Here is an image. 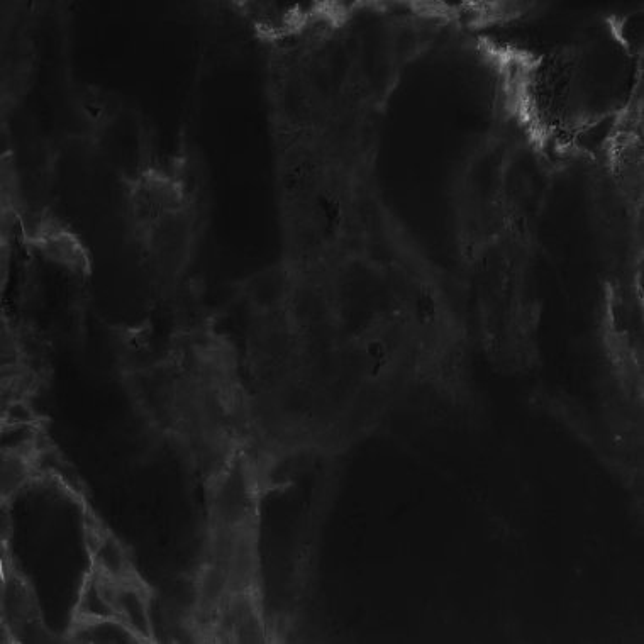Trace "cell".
<instances>
[{
  "instance_id": "1",
  "label": "cell",
  "mask_w": 644,
  "mask_h": 644,
  "mask_svg": "<svg viewBox=\"0 0 644 644\" xmlns=\"http://www.w3.org/2000/svg\"><path fill=\"white\" fill-rule=\"evenodd\" d=\"M636 58L611 24L556 46L531 68L526 107L541 133L573 138L616 116L634 89Z\"/></svg>"
},
{
  "instance_id": "2",
  "label": "cell",
  "mask_w": 644,
  "mask_h": 644,
  "mask_svg": "<svg viewBox=\"0 0 644 644\" xmlns=\"http://www.w3.org/2000/svg\"><path fill=\"white\" fill-rule=\"evenodd\" d=\"M253 506H255V495H253L248 472L241 461H234L217 483L216 494H214L217 526L234 529V531L246 528L250 522Z\"/></svg>"
},
{
  "instance_id": "3",
  "label": "cell",
  "mask_w": 644,
  "mask_h": 644,
  "mask_svg": "<svg viewBox=\"0 0 644 644\" xmlns=\"http://www.w3.org/2000/svg\"><path fill=\"white\" fill-rule=\"evenodd\" d=\"M112 604L116 609L117 617L131 629V633L139 641H148L153 634L151 629L150 612L143 590L134 585L133 580L128 582H112L109 580Z\"/></svg>"
},
{
  "instance_id": "4",
  "label": "cell",
  "mask_w": 644,
  "mask_h": 644,
  "mask_svg": "<svg viewBox=\"0 0 644 644\" xmlns=\"http://www.w3.org/2000/svg\"><path fill=\"white\" fill-rule=\"evenodd\" d=\"M94 555L95 565L102 577L112 582H128L131 578L128 553L124 551L119 539L111 534H106L104 538L99 539Z\"/></svg>"
},
{
  "instance_id": "5",
  "label": "cell",
  "mask_w": 644,
  "mask_h": 644,
  "mask_svg": "<svg viewBox=\"0 0 644 644\" xmlns=\"http://www.w3.org/2000/svg\"><path fill=\"white\" fill-rule=\"evenodd\" d=\"M229 590H231V577H229L228 565L217 563V561H214L212 565H207L200 575V607L207 612L221 607L223 600L228 599Z\"/></svg>"
},
{
  "instance_id": "6",
  "label": "cell",
  "mask_w": 644,
  "mask_h": 644,
  "mask_svg": "<svg viewBox=\"0 0 644 644\" xmlns=\"http://www.w3.org/2000/svg\"><path fill=\"white\" fill-rule=\"evenodd\" d=\"M77 641L84 643H138L139 639L121 619L78 621Z\"/></svg>"
},
{
  "instance_id": "7",
  "label": "cell",
  "mask_w": 644,
  "mask_h": 644,
  "mask_svg": "<svg viewBox=\"0 0 644 644\" xmlns=\"http://www.w3.org/2000/svg\"><path fill=\"white\" fill-rule=\"evenodd\" d=\"M28 473V465H26L24 455L4 453V458H2V497L14 494L28 478Z\"/></svg>"
},
{
  "instance_id": "8",
  "label": "cell",
  "mask_w": 644,
  "mask_h": 644,
  "mask_svg": "<svg viewBox=\"0 0 644 644\" xmlns=\"http://www.w3.org/2000/svg\"><path fill=\"white\" fill-rule=\"evenodd\" d=\"M6 421L11 422V426H21V424H33L36 416L26 402L17 400L7 407Z\"/></svg>"
}]
</instances>
